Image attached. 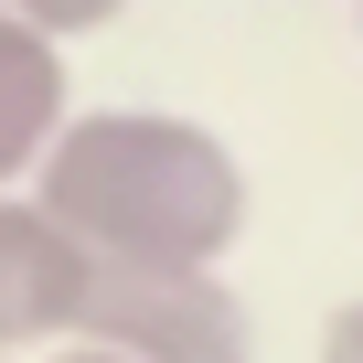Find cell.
I'll return each instance as SVG.
<instances>
[{"label":"cell","mask_w":363,"mask_h":363,"mask_svg":"<svg viewBox=\"0 0 363 363\" xmlns=\"http://www.w3.org/2000/svg\"><path fill=\"white\" fill-rule=\"evenodd\" d=\"M320 363H363V289H352V299L320 320Z\"/></svg>","instance_id":"6"},{"label":"cell","mask_w":363,"mask_h":363,"mask_svg":"<svg viewBox=\"0 0 363 363\" xmlns=\"http://www.w3.org/2000/svg\"><path fill=\"white\" fill-rule=\"evenodd\" d=\"M0 363H11V352H0Z\"/></svg>","instance_id":"8"},{"label":"cell","mask_w":363,"mask_h":363,"mask_svg":"<svg viewBox=\"0 0 363 363\" xmlns=\"http://www.w3.org/2000/svg\"><path fill=\"white\" fill-rule=\"evenodd\" d=\"M86 289H96V257L33 193H0V352L75 342L86 331Z\"/></svg>","instance_id":"3"},{"label":"cell","mask_w":363,"mask_h":363,"mask_svg":"<svg viewBox=\"0 0 363 363\" xmlns=\"http://www.w3.org/2000/svg\"><path fill=\"white\" fill-rule=\"evenodd\" d=\"M75 342L128 363H257L246 299L225 289V267H96Z\"/></svg>","instance_id":"2"},{"label":"cell","mask_w":363,"mask_h":363,"mask_svg":"<svg viewBox=\"0 0 363 363\" xmlns=\"http://www.w3.org/2000/svg\"><path fill=\"white\" fill-rule=\"evenodd\" d=\"M0 11H11V22H33V33H96V22H118L128 11V0H0Z\"/></svg>","instance_id":"5"},{"label":"cell","mask_w":363,"mask_h":363,"mask_svg":"<svg viewBox=\"0 0 363 363\" xmlns=\"http://www.w3.org/2000/svg\"><path fill=\"white\" fill-rule=\"evenodd\" d=\"M33 203L96 267H225V246L246 235V171L203 118L96 107L33 171Z\"/></svg>","instance_id":"1"},{"label":"cell","mask_w":363,"mask_h":363,"mask_svg":"<svg viewBox=\"0 0 363 363\" xmlns=\"http://www.w3.org/2000/svg\"><path fill=\"white\" fill-rule=\"evenodd\" d=\"M43 363H128V352H96V342H54Z\"/></svg>","instance_id":"7"},{"label":"cell","mask_w":363,"mask_h":363,"mask_svg":"<svg viewBox=\"0 0 363 363\" xmlns=\"http://www.w3.org/2000/svg\"><path fill=\"white\" fill-rule=\"evenodd\" d=\"M65 128L75 118H65V54H54V33H33V22L0 11V193L54 160Z\"/></svg>","instance_id":"4"}]
</instances>
